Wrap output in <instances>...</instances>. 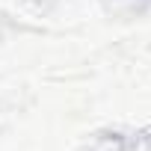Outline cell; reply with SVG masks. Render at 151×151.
<instances>
[]
</instances>
